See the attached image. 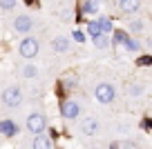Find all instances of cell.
Masks as SVG:
<instances>
[{"label":"cell","instance_id":"obj_1","mask_svg":"<svg viewBox=\"0 0 152 149\" xmlns=\"http://www.w3.org/2000/svg\"><path fill=\"white\" fill-rule=\"evenodd\" d=\"M114 96H116V89H114V85H110V82H99V85H96L94 98L99 100V103L110 105V103L114 100Z\"/></svg>","mask_w":152,"mask_h":149},{"label":"cell","instance_id":"obj_2","mask_svg":"<svg viewBox=\"0 0 152 149\" xmlns=\"http://www.w3.org/2000/svg\"><path fill=\"white\" fill-rule=\"evenodd\" d=\"M18 54L25 58V60H31V58H36L38 56V40L36 38H23L20 40V45H18Z\"/></svg>","mask_w":152,"mask_h":149},{"label":"cell","instance_id":"obj_3","mask_svg":"<svg viewBox=\"0 0 152 149\" xmlns=\"http://www.w3.org/2000/svg\"><path fill=\"white\" fill-rule=\"evenodd\" d=\"M2 103H5L7 107H20V103H23V91H20L16 85L7 87L5 91H2Z\"/></svg>","mask_w":152,"mask_h":149},{"label":"cell","instance_id":"obj_4","mask_svg":"<svg viewBox=\"0 0 152 149\" xmlns=\"http://www.w3.org/2000/svg\"><path fill=\"white\" fill-rule=\"evenodd\" d=\"M45 127H47V120H45L43 114H29L27 116V131H31L34 136L43 134Z\"/></svg>","mask_w":152,"mask_h":149},{"label":"cell","instance_id":"obj_5","mask_svg":"<svg viewBox=\"0 0 152 149\" xmlns=\"http://www.w3.org/2000/svg\"><path fill=\"white\" fill-rule=\"evenodd\" d=\"M14 29L18 33H29L34 29V18L29 14H20V16H16L14 18Z\"/></svg>","mask_w":152,"mask_h":149},{"label":"cell","instance_id":"obj_6","mask_svg":"<svg viewBox=\"0 0 152 149\" xmlns=\"http://www.w3.org/2000/svg\"><path fill=\"white\" fill-rule=\"evenodd\" d=\"M78 114H81V105L76 103V100H65V103L61 105V116L65 118V120H74Z\"/></svg>","mask_w":152,"mask_h":149},{"label":"cell","instance_id":"obj_7","mask_svg":"<svg viewBox=\"0 0 152 149\" xmlns=\"http://www.w3.org/2000/svg\"><path fill=\"white\" fill-rule=\"evenodd\" d=\"M81 131H83L85 136H94V134H99V120H96V118H92V116L83 118V122H81Z\"/></svg>","mask_w":152,"mask_h":149},{"label":"cell","instance_id":"obj_8","mask_svg":"<svg viewBox=\"0 0 152 149\" xmlns=\"http://www.w3.org/2000/svg\"><path fill=\"white\" fill-rule=\"evenodd\" d=\"M119 9L123 14H137L141 9V0H119Z\"/></svg>","mask_w":152,"mask_h":149},{"label":"cell","instance_id":"obj_9","mask_svg":"<svg viewBox=\"0 0 152 149\" xmlns=\"http://www.w3.org/2000/svg\"><path fill=\"white\" fill-rule=\"evenodd\" d=\"M52 49L56 54H65V51H69V38H65V36H56L52 40Z\"/></svg>","mask_w":152,"mask_h":149},{"label":"cell","instance_id":"obj_10","mask_svg":"<svg viewBox=\"0 0 152 149\" xmlns=\"http://www.w3.org/2000/svg\"><path fill=\"white\" fill-rule=\"evenodd\" d=\"M18 131V125L14 120H0V134L2 136H14Z\"/></svg>","mask_w":152,"mask_h":149},{"label":"cell","instance_id":"obj_11","mask_svg":"<svg viewBox=\"0 0 152 149\" xmlns=\"http://www.w3.org/2000/svg\"><path fill=\"white\" fill-rule=\"evenodd\" d=\"M34 149H52V140L45 134H36V138H34Z\"/></svg>","mask_w":152,"mask_h":149},{"label":"cell","instance_id":"obj_12","mask_svg":"<svg viewBox=\"0 0 152 149\" xmlns=\"http://www.w3.org/2000/svg\"><path fill=\"white\" fill-rule=\"evenodd\" d=\"M123 47H125V49H128V51L130 54H139V51H141V42H139V38L137 36H128V40H125L123 42Z\"/></svg>","mask_w":152,"mask_h":149},{"label":"cell","instance_id":"obj_13","mask_svg":"<svg viewBox=\"0 0 152 149\" xmlns=\"http://www.w3.org/2000/svg\"><path fill=\"white\" fill-rule=\"evenodd\" d=\"M128 29L134 33V36H141V33H143V29H145V22H143L141 18H134V20H130Z\"/></svg>","mask_w":152,"mask_h":149},{"label":"cell","instance_id":"obj_14","mask_svg":"<svg viewBox=\"0 0 152 149\" xmlns=\"http://www.w3.org/2000/svg\"><path fill=\"white\" fill-rule=\"evenodd\" d=\"M125 40H128V33L121 31V29H116V31L112 33V47H121Z\"/></svg>","mask_w":152,"mask_h":149},{"label":"cell","instance_id":"obj_15","mask_svg":"<svg viewBox=\"0 0 152 149\" xmlns=\"http://www.w3.org/2000/svg\"><path fill=\"white\" fill-rule=\"evenodd\" d=\"M92 42H94L96 49H107V47H110V40H107V36H105V33L94 36V38H92Z\"/></svg>","mask_w":152,"mask_h":149},{"label":"cell","instance_id":"obj_16","mask_svg":"<svg viewBox=\"0 0 152 149\" xmlns=\"http://www.w3.org/2000/svg\"><path fill=\"white\" fill-rule=\"evenodd\" d=\"M99 20V27H101V31L107 36V33H112V20L110 18H105V16H101V18H96Z\"/></svg>","mask_w":152,"mask_h":149},{"label":"cell","instance_id":"obj_17","mask_svg":"<svg viewBox=\"0 0 152 149\" xmlns=\"http://www.w3.org/2000/svg\"><path fill=\"white\" fill-rule=\"evenodd\" d=\"M99 0H85V5H83V11L85 14H99Z\"/></svg>","mask_w":152,"mask_h":149},{"label":"cell","instance_id":"obj_18","mask_svg":"<svg viewBox=\"0 0 152 149\" xmlns=\"http://www.w3.org/2000/svg\"><path fill=\"white\" fill-rule=\"evenodd\" d=\"M20 76H23V78H36L38 76V69L34 65H25L23 69H20Z\"/></svg>","mask_w":152,"mask_h":149},{"label":"cell","instance_id":"obj_19","mask_svg":"<svg viewBox=\"0 0 152 149\" xmlns=\"http://www.w3.org/2000/svg\"><path fill=\"white\" fill-rule=\"evenodd\" d=\"M87 33H90L92 38L94 36H101V27H99V20H90V22H87Z\"/></svg>","mask_w":152,"mask_h":149},{"label":"cell","instance_id":"obj_20","mask_svg":"<svg viewBox=\"0 0 152 149\" xmlns=\"http://www.w3.org/2000/svg\"><path fill=\"white\" fill-rule=\"evenodd\" d=\"M16 2H18V0H0V9L2 11H11L16 7Z\"/></svg>","mask_w":152,"mask_h":149},{"label":"cell","instance_id":"obj_21","mask_svg":"<svg viewBox=\"0 0 152 149\" xmlns=\"http://www.w3.org/2000/svg\"><path fill=\"white\" fill-rule=\"evenodd\" d=\"M72 38H74L76 42H85V31H81V29H74V33H72Z\"/></svg>","mask_w":152,"mask_h":149},{"label":"cell","instance_id":"obj_22","mask_svg":"<svg viewBox=\"0 0 152 149\" xmlns=\"http://www.w3.org/2000/svg\"><path fill=\"white\" fill-rule=\"evenodd\" d=\"M128 93H130V96H141L143 89H141V85H130V87H128Z\"/></svg>","mask_w":152,"mask_h":149},{"label":"cell","instance_id":"obj_23","mask_svg":"<svg viewBox=\"0 0 152 149\" xmlns=\"http://www.w3.org/2000/svg\"><path fill=\"white\" fill-rule=\"evenodd\" d=\"M125 149H139V147L134 142H125Z\"/></svg>","mask_w":152,"mask_h":149},{"label":"cell","instance_id":"obj_24","mask_svg":"<svg viewBox=\"0 0 152 149\" xmlns=\"http://www.w3.org/2000/svg\"><path fill=\"white\" fill-rule=\"evenodd\" d=\"M99 2H103V0H99Z\"/></svg>","mask_w":152,"mask_h":149}]
</instances>
